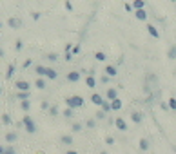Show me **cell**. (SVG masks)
<instances>
[{
	"label": "cell",
	"mask_w": 176,
	"mask_h": 154,
	"mask_svg": "<svg viewBox=\"0 0 176 154\" xmlns=\"http://www.w3.org/2000/svg\"><path fill=\"white\" fill-rule=\"evenodd\" d=\"M65 105H67V109H80L84 105V98L80 94H73V96H67L65 98Z\"/></svg>",
	"instance_id": "1"
},
{
	"label": "cell",
	"mask_w": 176,
	"mask_h": 154,
	"mask_svg": "<svg viewBox=\"0 0 176 154\" xmlns=\"http://www.w3.org/2000/svg\"><path fill=\"white\" fill-rule=\"evenodd\" d=\"M22 125H24L26 133H29V134H35L36 133V123H35V120L29 114H24V118H22Z\"/></svg>",
	"instance_id": "2"
},
{
	"label": "cell",
	"mask_w": 176,
	"mask_h": 154,
	"mask_svg": "<svg viewBox=\"0 0 176 154\" xmlns=\"http://www.w3.org/2000/svg\"><path fill=\"white\" fill-rule=\"evenodd\" d=\"M15 87L18 89V93H29L31 91V83L27 80H16L15 82Z\"/></svg>",
	"instance_id": "3"
},
{
	"label": "cell",
	"mask_w": 176,
	"mask_h": 154,
	"mask_svg": "<svg viewBox=\"0 0 176 154\" xmlns=\"http://www.w3.org/2000/svg\"><path fill=\"white\" fill-rule=\"evenodd\" d=\"M118 98V91L115 89V87H109V89L105 91V100L107 102H115Z\"/></svg>",
	"instance_id": "4"
},
{
	"label": "cell",
	"mask_w": 176,
	"mask_h": 154,
	"mask_svg": "<svg viewBox=\"0 0 176 154\" xmlns=\"http://www.w3.org/2000/svg\"><path fill=\"white\" fill-rule=\"evenodd\" d=\"M7 26L13 27V29H20V27H22V20L16 18V16H11V18L7 20Z\"/></svg>",
	"instance_id": "5"
},
{
	"label": "cell",
	"mask_w": 176,
	"mask_h": 154,
	"mask_svg": "<svg viewBox=\"0 0 176 154\" xmlns=\"http://www.w3.org/2000/svg\"><path fill=\"white\" fill-rule=\"evenodd\" d=\"M109 78H115L118 74V69H116V65H105V71H104Z\"/></svg>",
	"instance_id": "6"
},
{
	"label": "cell",
	"mask_w": 176,
	"mask_h": 154,
	"mask_svg": "<svg viewBox=\"0 0 176 154\" xmlns=\"http://www.w3.org/2000/svg\"><path fill=\"white\" fill-rule=\"evenodd\" d=\"M91 102H93L95 105L102 107V103H104L105 100H104V96H102V94H98V93H93V94H91Z\"/></svg>",
	"instance_id": "7"
},
{
	"label": "cell",
	"mask_w": 176,
	"mask_h": 154,
	"mask_svg": "<svg viewBox=\"0 0 176 154\" xmlns=\"http://www.w3.org/2000/svg\"><path fill=\"white\" fill-rule=\"evenodd\" d=\"M85 85L89 87V89H95V87H96V78H95V74H87V76H85Z\"/></svg>",
	"instance_id": "8"
},
{
	"label": "cell",
	"mask_w": 176,
	"mask_h": 154,
	"mask_svg": "<svg viewBox=\"0 0 176 154\" xmlns=\"http://www.w3.org/2000/svg\"><path fill=\"white\" fill-rule=\"evenodd\" d=\"M35 87H36V89H40V91H44L47 87V80L46 78H36L35 80Z\"/></svg>",
	"instance_id": "9"
},
{
	"label": "cell",
	"mask_w": 176,
	"mask_h": 154,
	"mask_svg": "<svg viewBox=\"0 0 176 154\" xmlns=\"http://www.w3.org/2000/svg\"><path fill=\"white\" fill-rule=\"evenodd\" d=\"M78 80H80V73H78V71H69V73H67V82L75 83V82H78Z\"/></svg>",
	"instance_id": "10"
},
{
	"label": "cell",
	"mask_w": 176,
	"mask_h": 154,
	"mask_svg": "<svg viewBox=\"0 0 176 154\" xmlns=\"http://www.w3.org/2000/svg\"><path fill=\"white\" fill-rule=\"evenodd\" d=\"M115 125H116V129H118V130H127V123H125V120H123V118H120V116L115 120Z\"/></svg>",
	"instance_id": "11"
},
{
	"label": "cell",
	"mask_w": 176,
	"mask_h": 154,
	"mask_svg": "<svg viewBox=\"0 0 176 154\" xmlns=\"http://www.w3.org/2000/svg\"><path fill=\"white\" fill-rule=\"evenodd\" d=\"M46 78H47V80H56V78H58V73H56L53 67H47V69H46Z\"/></svg>",
	"instance_id": "12"
},
{
	"label": "cell",
	"mask_w": 176,
	"mask_h": 154,
	"mask_svg": "<svg viewBox=\"0 0 176 154\" xmlns=\"http://www.w3.org/2000/svg\"><path fill=\"white\" fill-rule=\"evenodd\" d=\"M147 31H149V35H151L152 38H160V31H158L155 26H152V24H149V26H147Z\"/></svg>",
	"instance_id": "13"
},
{
	"label": "cell",
	"mask_w": 176,
	"mask_h": 154,
	"mask_svg": "<svg viewBox=\"0 0 176 154\" xmlns=\"http://www.w3.org/2000/svg\"><path fill=\"white\" fill-rule=\"evenodd\" d=\"M46 69L47 67H44V65H35V73L38 74V78H46Z\"/></svg>",
	"instance_id": "14"
},
{
	"label": "cell",
	"mask_w": 176,
	"mask_h": 154,
	"mask_svg": "<svg viewBox=\"0 0 176 154\" xmlns=\"http://www.w3.org/2000/svg\"><path fill=\"white\" fill-rule=\"evenodd\" d=\"M131 120H133L135 123H142V120H143V114H142V113H138V111H135L133 114H131Z\"/></svg>",
	"instance_id": "15"
},
{
	"label": "cell",
	"mask_w": 176,
	"mask_h": 154,
	"mask_svg": "<svg viewBox=\"0 0 176 154\" xmlns=\"http://www.w3.org/2000/svg\"><path fill=\"white\" fill-rule=\"evenodd\" d=\"M18 140V134L16 133H6V141L7 143H15Z\"/></svg>",
	"instance_id": "16"
},
{
	"label": "cell",
	"mask_w": 176,
	"mask_h": 154,
	"mask_svg": "<svg viewBox=\"0 0 176 154\" xmlns=\"http://www.w3.org/2000/svg\"><path fill=\"white\" fill-rule=\"evenodd\" d=\"M133 9H135V11L145 9V2H143V0H135V2H133Z\"/></svg>",
	"instance_id": "17"
},
{
	"label": "cell",
	"mask_w": 176,
	"mask_h": 154,
	"mask_svg": "<svg viewBox=\"0 0 176 154\" xmlns=\"http://www.w3.org/2000/svg\"><path fill=\"white\" fill-rule=\"evenodd\" d=\"M135 16H136L138 20H142V22H143V20H147V11H145V9H140V11H135Z\"/></svg>",
	"instance_id": "18"
},
{
	"label": "cell",
	"mask_w": 176,
	"mask_h": 154,
	"mask_svg": "<svg viewBox=\"0 0 176 154\" xmlns=\"http://www.w3.org/2000/svg\"><path fill=\"white\" fill-rule=\"evenodd\" d=\"M20 109H22V111H24V113H27L29 109H31V102H29V100H24V102H20Z\"/></svg>",
	"instance_id": "19"
},
{
	"label": "cell",
	"mask_w": 176,
	"mask_h": 154,
	"mask_svg": "<svg viewBox=\"0 0 176 154\" xmlns=\"http://www.w3.org/2000/svg\"><path fill=\"white\" fill-rule=\"evenodd\" d=\"M102 111H104L105 114H107V113H111V111H113V107H111V102H107V100H105V102L102 103Z\"/></svg>",
	"instance_id": "20"
},
{
	"label": "cell",
	"mask_w": 176,
	"mask_h": 154,
	"mask_svg": "<svg viewBox=\"0 0 176 154\" xmlns=\"http://www.w3.org/2000/svg\"><path fill=\"white\" fill-rule=\"evenodd\" d=\"M95 60H98V62H105V60H107V55L102 53V51H96V53H95Z\"/></svg>",
	"instance_id": "21"
},
{
	"label": "cell",
	"mask_w": 176,
	"mask_h": 154,
	"mask_svg": "<svg viewBox=\"0 0 176 154\" xmlns=\"http://www.w3.org/2000/svg\"><path fill=\"white\" fill-rule=\"evenodd\" d=\"M111 107H113V111H120V109H122V100L116 98L115 102H111Z\"/></svg>",
	"instance_id": "22"
},
{
	"label": "cell",
	"mask_w": 176,
	"mask_h": 154,
	"mask_svg": "<svg viewBox=\"0 0 176 154\" xmlns=\"http://www.w3.org/2000/svg\"><path fill=\"white\" fill-rule=\"evenodd\" d=\"M60 140H62V143H65V145H71V143H73V136H71V134H64Z\"/></svg>",
	"instance_id": "23"
},
{
	"label": "cell",
	"mask_w": 176,
	"mask_h": 154,
	"mask_svg": "<svg viewBox=\"0 0 176 154\" xmlns=\"http://www.w3.org/2000/svg\"><path fill=\"white\" fill-rule=\"evenodd\" d=\"M149 147H151V145H149V140H147V138H142V140H140V149H142V150H149Z\"/></svg>",
	"instance_id": "24"
},
{
	"label": "cell",
	"mask_w": 176,
	"mask_h": 154,
	"mask_svg": "<svg viewBox=\"0 0 176 154\" xmlns=\"http://www.w3.org/2000/svg\"><path fill=\"white\" fill-rule=\"evenodd\" d=\"M82 129H84V125H82L80 122H75V123L71 125V130H73V133H80Z\"/></svg>",
	"instance_id": "25"
},
{
	"label": "cell",
	"mask_w": 176,
	"mask_h": 154,
	"mask_svg": "<svg viewBox=\"0 0 176 154\" xmlns=\"http://www.w3.org/2000/svg\"><path fill=\"white\" fill-rule=\"evenodd\" d=\"M13 74H15V65H13V63H9L7 73H6V78H13Z\"/></svg>",
	"instance_id": "26"
},
{
	"label": "cell",
	"mask_w": 176,
	"mask_h": 154,
	"mask_svg": "<svg viewBox=\"0 0 176 154\" xmlns=\"http://www.w3.org/2000/svg\"><path fill=\"white\" fill-rule=\"evenodd\" d=\"M2 123H4V125H11V123H13L11 116H9V114H2Z\"/></svg>",
	"instance_id": "27"
},
{
	"label": "cell",
	"mask_w": 176,
	"mask_h": 154,
	"mask_svg": "<svg viewBox=\"0 0 176 154\" xmlns=\"http://www.w3.org/2000/svg\"><path fill=\"white\" fill-rule=\"evenodd\" d=\"M167 56H169L171 60H176V46H172V47L169 49V53H167Z\"/></svg>",
	"instance_id": "28"
},
{
	"label": "cell",
	"mask_w": 176,
	"mask_h": 154,
	"mask_svg": "<svg viewBox=\"0 0 176 154\" xmlns=\"http://www.w3.org/2000/svg\"><path fill=\"white\" fill-rule=\"evenodd\" d=\"M16 98L20 102H24V100H29V93H16Z\"/></svg>",
	"instance_id": "29"
},
{
	"label": "cell",
	"mask_w": 176,
	"mask_h": 154,
	"mask_svg": "<svg viewBox=\"0 0 176 154\" xmlns=\"http://www.w3.org/2000/svg\"><path fill=\"white\" fill-rule=\"evenodd\" d=\"M75 116V111H73V109H65V111H64V118H73Z\"/></svg>",
	"instance_id": "30"
},
{
	"label": "cell",
	"mask_w": 176,
	"mask_h": 154,
	"mask_svg": "<svg viewBox=\"0 0 176 154\" xmlns=\"http://www.w3.org/2000/svg\"><path fill=\"white\" fill-rule=\"evenodd\" d=\"M167 105H169V109L176 111V98H169V100H167Z\"/></svg>",
	"instance_id": "31"
},
{
	"label": "cell",
	"mask_w": 176,
	"mask_h": 154,
	"mask_svg": "<svg viewBox=\"0 0 176 154\" xmlns=\"http://www.w3.org/2000/svg\"><path fill=\"white\" fill-rule=\"evenodd\" d=\"M85 125L89 127V129H95V127H96V120H95V118H89V120L85 122Z\"/></svg>",
	"instance_id": "32"
},
{
	"label": "cell",
	"mask_w": 176,
	"mask_h": 154,
	"mask_svg": "<svg viewBox=\"0 0 176 154\" xmlns=\"http://www.w3.org/2000/svg\"><path fill=\"white\" fill-rule=\"evenodd\" d=\"M46 58H47L49 62H56V60H58V55H56V53H49V55H46Z\"/></svg>",
	"instance_id": "33"
},
{
	"label": "cell",
	"mask_w": 176,
	"mask_h": 154,
	"mask_svg": "<svg viewBox=\"0 0 176 154\" xmlns=\"http://www.w3.org/2000/svg\"><path fill=\"white\" fill-rule=\"evenodd\" d=\"M49 114H51V116H58V109H56V105H51V107H49Z\"/></svg>",
	"instance_id": "34"
},
{
	"label": "cell",
	"mask_w": 176,
	"mask_h": 154,
	"mask_svg": "<svg viewBox=\"0 0 176 154\" xmlns=\"http://www.w3.org/2000/svg\"><path fill=\"white\" fill-rule=\"evenodd\" d=\"M15 49H16V51H22V49H24V42H22V40H16Z\"/></svg>",
	"instance_id": "35"
},
{
	"label": "cell",
	"mask_w": 176,
	"mask_h": 154,
	"mask_svg": "<svg viewBox=\"0 0 176 154\" xmlns=\"http://www.w3.org/2000/svg\"><path fill=\"white\" fill-rule=\"evenodd\" d=\"M95 116H96V120H104V118H105V113H104L102 109H100V111H98V113H96Z\"/></svg>",
	"instance_id": "36"
},
{
	"label": "cell",
	"mask_w": 176,
	"mask_h": 154,
	"mask_svg": "<svg viewBox=\"0 0 176 154\" xmlns=\"http://www.w3.org/2000/svg\"><path fill=\"white\" fill-rule=\"evenodd\" d=\"M4 154H16V150L9 145V147H6V150H4Z\"/></svg>",
	"instance_id": "37"
},
{
	"label": "cell",
	"mask_w": 176,
	"mask_h": 154,
	"mask_svg": "<svg viewBox=\"0 0 176 154\" xmlns=\"http://www.w3.org/2000/svg\"><path fill=\"white\" fill-rule=\"evenodd\" d=\"M78 53H80V43H75V47H73L71 55H78Z\"/></svg>",
	"instance_id": "38"
},
{
	"label": "cell",
	"mask_w": 176,
	"mask_h": 154,
	"mask_svg": "<svg viewBox=\"0 0 176 154\" xmlns=\"http://www.w3.org/2000/svg\"><path fill=\"white\" fill-rule=\"evenodd\" d=\"M40 16H42V13H38V11H33V13H31V18H33V20H38Z\"/></svg>",
	"instance_id": "39"
},
{
	"label": "cell",
	"mask_w": 176,
	"mask_h": 154,
	"mask_svg": "<svg viewBox=\"0 0 176 154\" xmlns=\"http://www.w3.org/2000/svg\"><path fill=\"white\" fill-rule=\"evenodd\" d=\"M105 143H107V145H113V143H115V138H113V136H107V138H105Z\"/></svg>",
	"instance_id": "40"
},
{
	"label": "cell",
	"mask_w": 176,
	"mask_h": 154,
	"mask_svg": "<svg viewBox=\"0 0 176 154\" xmlns=\"http://www.w3.org/2000/svg\"><path fill=\"white\" fill-rule=\"evenodd\" d=\"M64 60H65V62H71V60H73V55H71V53H65Z\"/></svg>",
	"instance_id": "41"
},
{
	"label": "cell",
	"mask_w": 176,
	"mask_h": 154,
	"mask_svg": "<svg viewBox=\"0 0 176 154\" xmlns=\"http://www.w3.org/2000/svg\"><path fill=\"white\" fill-rule=\"evenodd\" d=\"M31 63H33V60H31V58H27V60L24 62V69H27V67H29V65H31Z\"/></svg>",
	"instance_id": "42"
},
{
	"label": "cell",
	"mask_w": 176,
	"mask_h": 154,
	"mask_svg": "<svg viewBox=\"0 0 176 154\" xmlns=\"http://www.w3.org/2000/svg\"><path fill=\"white\" fill-rule=\"evenodd\" d=\"M109 80H111V78H109V76H107V74H104V76H102V80H100V82H102V83H109Z\"/></svg>",
	"instance_id": "43"
},
{
	"label": "cell",
	"mask_w": 176,
	"mask_h": 154,
	"mask_svg": "<svg viewBox=\"0 0 176 154\" xmlns=\"http://www.w3.org/2000/svg\"><path fill=\"white\" fill-rule=\"evenodd\" d=\"M42 109H49V102H47V100L42 102Z\"/></svg>",
	"instance_id": "44"
},
{
	"label": "cell",
	"mask_w": 176,
	"mask_h": 154,
	"mask_svg": "<svg viewBox=\"0 0 176 154\" xmlns=\"http://www.w3.org/2000/svg\"><path fill=\"white\" fill-rule=\"evenodd\" d=\"M65 9H67V11H73V4H71V2H65Z\"/></svg>",
	"instance_id": "45"
},
{
	"label": "cell",
	"mask_w": 176,
	"mask_h": 154,
	"mask_svg": "<svg viewBox=\"0 0 176 154\" xmlns=\"http://www.w3.org/2000/svg\"><path fill=\"white\" fill-rule=\"evenodd\" d=\"M123 7H125V11H133V4H123Z\"/></svg>",
	"instance_id": "46"
},
{
	"label": "cell",
	"mask_w": 176,
	"mask_h": 154,
	"mask_svg": "<svg viewBox=\"0 0 176 154\" xmlns=\"http://www.w3.org/2000/svg\"><path fill=\"white\" fill-rule=\"evenodd\" d=\"M4 150H6V147H4V145H0V154H4Z\"/></svg>",
	"instance_id": "47"
},
{
	"label": "cell",
	"mask_w": 176,
	"mask_h": 154,
	"mask_svg": "<svg viewBox=\"0 0 176 154\" xmlns=\"http://www.w3.org/2000/svg\"><path fill=\"white\" fill-rule=\"evenodd\" d=\"M65 154H78V152H76V150H67Z\"/></svg>",
	"instance_id": "48"
},
{
	"label": "cell",
	"mask_w": 176,
	"mask_h": 154,
	"mask_svg": "<svg viewBox=\"0 0 176 154\" xmlns=\"http://www.w3.org/2000/svg\"><path fill=\"white\" fill-rule=\"evenodd\" d=\"M0 58H4V51H2V47H0Z\"/></svg>",
	"instance_id": "49"
},
{
	"label": "cell",
	"mask_w": 176,
	"mask_h": 154,
	"mask_svg": "<svg viewBox=\"0 0 176 154\" xmlns=\"http://www.w3.org/2000/svg\"><path fill=\"white\" fill-rule=\"evenodd\" d=\"M100 154H107V152H105V150H102V152H100Z\"/></svg>",
	"instance_id": "50"
},
{
	"label": "cell",
	"mask_w": 176,
	"mask_h": 154,
	"mask_svg": "<svg viewBox=\"0 0 176 154\" xmlns=\"http://www.w3.org/2000/svg\"><path fill=\"white\" fill-rule=\"evenodd\" d=\"M0 94H2V87H0Z\"/></svg>",
	"instance_id": "51"
},
{
	"label": "cell",
	"mask_w": 176,
	"mask_h": 154,
	"mask_svg": "<svg viewBox=\"0 0 176 154\" xmlns=\"http://www.w3.org/2000/svg\"><path fill=\"white\" fill-rule=\"evenodd\" d=\"M0 27H2V22H0Z\"/></svg>",
	"instance_id": "52"
}]
</instances>
